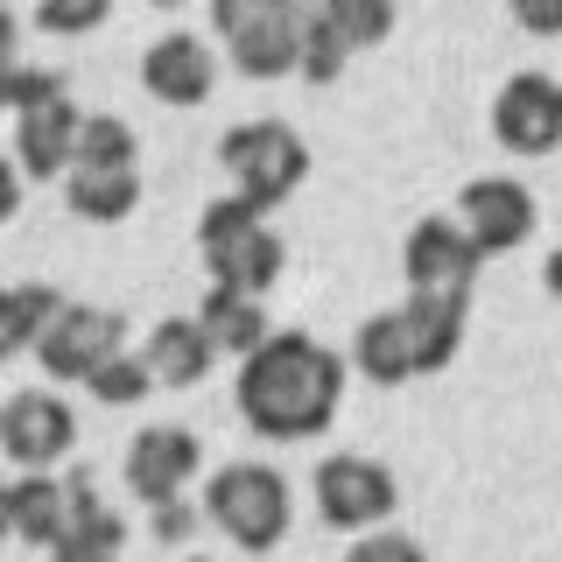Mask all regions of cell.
<instances>
[{
    "instance_id": "e0dca14e",
    "label": "cell",
    "mask_w": 562,
    "mask_h": 562,
    "mask_svg": "<svg viewBox=\"0 0 562 562\" xmlns=\"http://www.w3.org/2000/svg\"><path fill=\"white\" fill-rule=\"evenodd\" d=\"M198 324H204L211 351H233L239 366H246L260 345L274 338V324H268V303H260V295H239V289H204V303H198Z\"/></svg>"
},
{
    "instance_id": "4fadbf2b",
    "label": "cell",
    "mask_w": 562,
    "mask_h": 562,
    "mask_svg": "<svg viewBox=\"0 0 562 562\" xmlns=\"http://www.w3.org/2000/svg\"><path fill=\"white\" fill-rule=\"evenodd\" d=\"M140 85L162 105H204L211 85H218V57H211L190 29H169V35H155L148 57H140Z\"/></svg>"
},
{
    "instance_id": "9a60e30c",
    "label": "cell",
    "mask_w": 562,
    "mask_h": 562,
    "mask_svg": "<svg viewBox=\"0 0 562 562\" xmlns=\"http://www.w3.org/2000/svg\"><path fill=\"white\" fill-rule=\"evenodd\" d=\"M120 549H127L120 514L99 499V485L85 471H70V520H64V541L49 549V562H120Z\"/></svg>"
},
{
    "instance_id": "836d02e7",
    "label": "cell",
    "mask_w": 562,
    "mask_h": 562,
    "mask_svg": "<svg viewBox=\"0 0 562 562\" xmlns=\"http://www.w3.org/2000/svg\"><path fill=\"white\" fill-rule=\"evenodd\" d=\"M14 35H22V22H14V14L0 8V64H14Z\"/></svg>"
},
{
    "instance_id": "4316f807",
    "label": "cell",
    "mask_w": 562,
    "mask_h": 562,
    "mask_svg": "<svg viewBox=\"0 0 562 562\" xmlns=\"http://www.w3.org/2000/svg\"><path fill=\"white\" fill-rule=\"evenodd\" d=\"M57 99H70L57 70H43V64H14V70H8V113H14V120L35 113V105H57Z\"/></svg>"
},
{
    "instance_id": "ffe728a7",
    "label": "cell",
    "mask_w": 562,
    "mask_h": 562,
    "mask_svg": "<svg viewBox=\"0 0 562 562\" xmlns=\"http://www.w3.org/2000/svg\"><path fill=\"white\" fill-rule=\"evenodd\" d=\"M57 310L64 303H57L49 281H0V359L43 345V330L57 324Z\"/></svg>"
},
{
    "instance_id": "83f0119b",
    "label": "cell",
    "mask_w": 562,
    "mask_h": 562,
    "mask_svg": "<svg viewBox=\"0 0 562 562\" xmlns=\"http://www.w3.org/2000/svg\"><path fill=\"white\" fill-rule=\"evenodd\" d=\"M345 562H429V549H422L415 535H394V527H380V535H359V541H351Z\"/></svg>"
},
{
    "instance_id": "7c38bea8",
    "label": "cell",
    "mask_w": 562,
    "mask_h": 562,
    "mask_svg": "<svg viewBox=\"0 0 562 562\" xmlns=\"http://www.w3.org/2000/svg\"><path fill=\"white\" fill-rule=\"evenodd\" d=\"M204 471V443L176 422H155L127 443V492L140 506H162V499H183V485Z\"/></svg>"
},
{
    "instance_id": "ac0fdd59",
    "label": "cell",
    "mask_w": 562,
    "mask_h": 562,
    "mask_svg": "<svg viewBox=\"0 0 562 562\" xmlns=\"http://www.w3.org/2000/svg\"><path fill=\"white\" fill-rule=\"evenodd\" d=\"M148 373H155V386H198L204 373H211V338H204V324L198 316H162V324L148 330Z\"/></svg>"
},
{
    "instance_id": "9c48e42d",
    "label": "cell",
    "mask_w": 562,
    "mask_h": 562,
    "mask_svg": "<svg viewBox=\"0 0 562 562\" xmlns=\"http://www.w3.org/2000/svg\"><path fill=\"white\" fill-rule=\"evenodd\" d=\"M70 443H78V415H70L64 394L29 386V394L0 401V457L22 464V479H29V471H57V457Z\"/></svg>"
},
{
    "instance_id": "e575fe53",
    "label": "cell",
    "mask_w": 562,
    "mask_h": 562,
    "mask_svg": "<svg viewBox=\"0 0 562 562\" xmlns=\"http://www.w3.org/2000/svg\"><path fill=\"white\" fill-rule=\"evenodd\" d=\"M541 281H549V295H555V303H562V246H555L549 260H541Z\"/></svg>"
},
{
    "instance_id": "7a4b0ae2",
    "label": "cell",
    "mask_w": 562,
    "mask_h": 562,
    "mask_svg": "<svg viewBox=\"0 0 562 562\" xmlns=\"http://www.w3.org/2000/svg\"><path fill=\"white\" fill-rule=\"evenodd\" d=\"M198 254L211 268V289H239V295H268L281 281V239L268 225V211H254L246 198H211L198 218Z\"/></svg>"
},
{
    "instance_id": "44dd1931",
    "label": "cell",
    "mask_w": 562,
    "mask_h": 562,
    "mask_svg": "<svg viewBox=\"0 0 562 562\" xmlns=\"http://www.w3.org/2000/svg\"><path fill=\"white\" fill-rule=\"evenodd\" d=\"M351 366H359L373 386H401L415 380V351H408V330H401V310H373L351 338Z\"/></svg>"
},
{
    "instance_id": "5bb4252c",
    "label": "cell",
    "mask_w": 562,
    "mask_h": 562,
    "mask_svg": "<svg viewBox=\"0 0 562 562\" xmlns=\"http://www.w3.org/2000/svg\"><path fill=\"white\" fill-rule=\"evenodd\" d=\"M78 127H85V113L70 99L22 113V120H14V169H22V176H43V183L70 176V169H78Z\"/></svg>"
},
{
    "instance_id": "d4e9b609",
    "label": "cell",
    "mask_w": 562,
    "mask_h": 562,
    "mask_svg": "<svg viewBox=\"0 0 562 562\" xmlns=\"http://www.w3.org/2000/svg\"><path fill=\"white\" fill-rule=\"evenodd\" d=\"M324 14L345 35V49H373L394 35V0H324Z\"/></svg>"
},
{
    "instance_id": "1f68e13d",
    "label": "cell",
    "mask_w": 562,
    "mask_h": 562,
    "mask_svg": "<svg viewBox=\"0 0 562 562\" xmlns=\"http://www.w3.org/2000/svg\"><path fill=\"white\" fill-rule=\"evenodd\" d=\"M22 183H29V176L14 169V155H0V225H8L14 211H22Z\"/></svg>"
},
{
    "instance_id": "f1b7e54d",
    "label": "cell",
    "mask_w": 562,
    "mask_h": 562,
    "mask_svg": "<svg viewBox=\"0 0 562 562\" xmlns=\"http://www.w3.org/2000/svg\"><path fill=\"white\" fill-rule=\"evenodd\" d=\"M99 22H105L99 0H43V8H35V29H43V35H85Z\"/></svg>"
},
{
    "instance_id": "277c9868",
    "label": "cell",
    "mask_w": 562,
    "mask_h": 562,
    "mask_svg": "<svg viewBox=\"0 0 562 562\" xmlns=\"http://www.w3.org/2000/svg\"><path fill=\"white\" fill-rule=\"evenodd\" d=\"M211 29L225 35L233 70L254 85L303 70V8L295 0H211Z\"/></svg>"
},
{
    "instance_id": "d590c367",
    "label": "cell",
    "mask_w": 562,
    "mask_h": 562,
    "mask_svg": "<svg viewBox=\"0 0 562 562\" xmlns=\"http://www.w3.org/2000/svg\"><path fill=\"white\" fill-rule=\"evenodd\" d=\"M8 70H14V64H0V113H8Z\"/></svg>"
},
{
    "instance_id": "8d00e7d4",
    "label": "cell",
    "mask_w": 562,
    "mask_h": 562,
    "mask_svg": "<svg viewBox=\"0 0 562 562\" xmlns=\"http://www.w3.org/2000/svg\"><path fill=\"white\" fill-rule=\"evenodd\" d=\"M190 562H204V555H190Z\"/></svg>"
},
{
    "instance_id": "5b68a950",
    "label": "cell",
    "mask_w": 562,
    "mask_h": 562,
    "mask_svg": "<svg viewBox=\"0 0 562 562\" xmlns=\"http://www.w3.org/2000/svg\"><path fill=\"white\" fill-rule=\"evenodd\" d=\"M218 162L233 176V198H246L254 211H274L281 198L303 190L310 148H303V134L281 127V120H239V127L218 140Z\"/></svg>"
},
{
    "instance_id": "52a82bcc",
    "label": "cell",
    "mask_w": 562,
    "mask_h": 562,
    "mask_svg": "<svg viewBox=\"0 0 562 562\" xmlns=\"http://www.w3.org/2000/svg\"><path fill=\"white\" fill-rule=\"evenodd\" d=\"M401 268H408V295H436V303H471L479 289L485 254L471 246V233L457 218H422L408 246H401Z\"/></svg>"
},
{
    "instance_id": "ba28073f",
    "label": "cell",
    "mask_w": 562,
    "mask_h": 562,
    "mask_svg": "<svg viewBox=\"0 0 562 562\" xmlns=\"http://www.w3.org/2000/svg\"><path fill=\"white\" fill-rule=\"evenodd\" d=\"M127 338V324H120V310H99V303H64L57 310V324L43 330V345H35V366H43L57 386H70V380H92L105 359H120V345Z\"/></svg>"
},
{
    "instance_id": "cb8c5ba5",
    "label": "cell",
    "mask_w": 562,
    "mask_h": 562,
    "mask_svg": "<svg viewBox=\"0 0 562 562\" xmlns=\"http://www.w3.org/2000/svg\"><path fill=\"white\" fill-rule=\"evenodd\" d=\"M345 35L330 29V14L324 8H303V70H295V78L303 85H338V70H345Z\"/></svg>"
},
{
    "instance_id": "f546056e",
    "label": "cell",
    "mask_w": 562,
    "mask_h": 562,
    "mask_svg": "<svg viewBox=\"0 0 562 562\" xmlns=\"http://www.w3.org/2000/svg\"><path fill=\"white\" fill-rule=\"evenodd\" d=\"M148 527H155V541H176V549H183L190 535H198V514H190V499H162V506H148Z\"/></svg>"
},
{
    "instance_id": "2e32d148",
    "label": "cell",
    "mask_w": 562,
    "mask_h": 562,
    "mask_svg": "<svg viewBox=\"0 0 562 562\" xmlns=\"http://www.w3.org/2000/svg\"><path fill=\"white\" fill-rule=\"evenodd\" d=\"M401 330H408L415 351V380L422 373H443V366L464 351V303H436V295H401Z\"/></svg>"
},
{
    "instance_id": "4dcf8cb0",
    "label": "cell",
    "mask_w": 562,
    "mask_h": 562,
    "mask_svg": "<svg viewBox=\"0 0 562 562\" xmlns=\"http://www.w3.org/2000/svg\"><path fill=\"white\" fill-rule=\"evenodd\" d=\"M514 22H520L527 35H562V0H520Z\"/></svg>"
},
{
    "instance_id": "30bf717a",
    "label": "cell",
    "mask_w": 562,
    "mask_h": 562,
    "mask_svg": "<svg viewBox=\"0 0 562 562\" xmlns=\"http://www.w3.org/2000/svg\"><path fill=\"white\" fill-rule=\"evenodd\" d=\"M492 134H499V148H514V155L562 148V85L549 78V70L506 78L499 99H492Z\"/></svg>"
},
{
    "instance_id": "6da1fadb",
    "label": "cell",
    "mask_w": 562,
    "mask_h": 562,
    "mask_svg": "<svg viewBox=\"0 0 562 562\" xmlns=\"http://www.w3.org/2000/svg\"><path fill=\"white\" fill-rule=\"evenodd\" d=\"M345 373L351 366L330 351L324 338L310 330H274L254 359L239 366V415L254 436L268 443H310L338 422V401H345Z\"/></svg>"
},
{
    "instance_id": "3957f363",
    "label": "cell",
    "mask_w": 562,
    "mask_h": 562,
    "mask_svg": "<svg viewBox=\"0 0 562 562\" xmlns=\"http://www.w3.org/2000/svg\"><path fill=\"white\" fill-rule=\"evenodd\" d=\"M289 479H281L274 464H254V457H239V464H225V471H211L204 479V520L218 527L233 549L246 555H260V549H274L281 535H289Z\"/></svg>"
},
{
    "instance_id": "d6a6232c",
    "label": "cell",
    "mask_w": 562,
    "mask_h": 562,
    "mask_svg": "<svg viewBox=\"0 0 562 562\" xmlns=\"http://www.w3.org/2000/svg\"><path fill=\"white\" fill-rule=\"evenodd\" d=\"M0 541H14V479H0Z\"/></svg>"
},
{
    "instance_id": "484cf974",
    "label": "cell",
    "mask_w": 562,
    "mask_h": 562,
    "mask_svg": "<svg viewBox=\"0 0 562 562\" xmlns=\"http://www.w3.org/2000/svg\"><path fill=\"white\" fill-rule=\"evenodd\" d=\"M85 386H92L105 408H134V401L155 394V373H148V359H140V351H120V359H105Z\"/></svg>"
},
{
    "instance_id": "d6986e66",
    "label": "cell",
    "mask_w": 562,
    "mask_h": 562,
    "mask_svg": "<svg viewBox=\"0 0 562 562\" xmlns=\"http://www.w3.org/2000/svg\"><path fill=\"white\" fill-rule=\"evenodd\" d=\"M64 520H70V479H57V471L14 479V541H29V549L49 555L64 541Z\"/></svg>"
},
{
    "instance_id": "8fae6325",
    "label": "cell",
    "mask_w": 562,
    "mask_h": 562,
    "mask_svg": "<svg viewBox=\"0 0 562 562\" xmlns=\"http://www.w3.org/2000/svg\"><path fill=\"white\" fill-rule=\"evenodd\" d=\"M457 225L471 233V246L492 260V254H514V246L535 239V190L514 183V176H479L464 183L457 198Z\"/></svg>"
},
{
    "instance_id": "603a6c76",
    "label": "cell",
    "mask_w": 562,
    "mask_h": 562,
    "mask_svg": "<svg viewBox=\"0 0 562 562\" xmlns=\"http://www.w3.org/2000/svg\"><path fill=\"white\" fill-rule=\"evenodd\" d=\"M140 162V134L120 113H85L78 127V169H134Z\"/></svg>"
},
{
    "instance_id": "7402d4cb",
    "label": "cell",
    "mask_w": 562,
    "mask_h": 562,
    "mask_svg": "<svg viewBox=\"0 0 562 562\" xmlns=\"http://www.w3.org/2000/svg\"><path fill=\"white\" fill-rule=\"evenodd\" d=\"M64 204L92 225H120V218H134V204H140V169H70Z\"/></svg>"
},
{
    "instance_id": "8992f818",
    "label": "cell",
    "mask_w": 562,
    "mask_h": 562,
    "mask_svg": "<svg viewBox=\"0 0 562 562\" xmlns=\"http://www.w3.org/2000/svg\"><path fill=\"white\" fill-rule=\"evenodd\" d=\"M401 485L380 457H359V450H338L316 464V514L324 527H345V535H380L386 514H394Z\"/></svg>"
}]
</instances>
